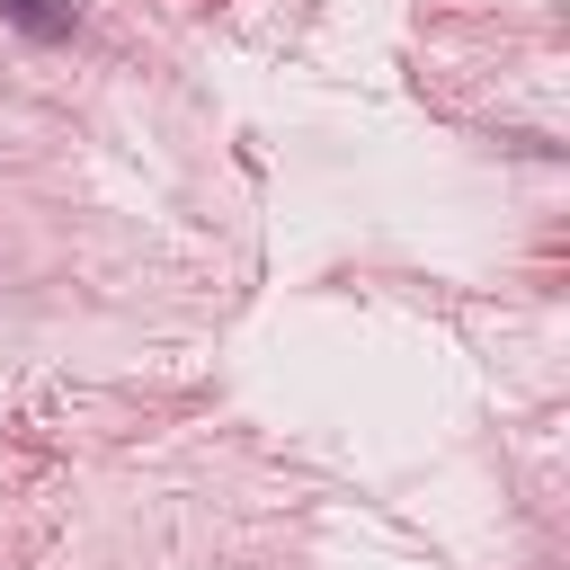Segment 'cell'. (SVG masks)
I'll return each instance as SVG.
<instances>
[{
  "mask_svg": "<svg viewBox=\"0 0 570 570\" xmlns=\"http://www.w3.org/2000/svg\"><path fill=\"white\" fill-rule=\"evenodd\" d=\"M0 18H9L18 36H36V45H62V36L80 27V0H0Z\"/></svg>",
  "mask_w": 570,
  "mask_h": 570,
  "instance_id": "6da1fadb",
  "label": "cell"
}]
</instances>
